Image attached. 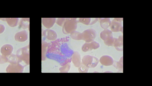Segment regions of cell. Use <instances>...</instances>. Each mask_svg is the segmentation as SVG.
<instances>
[{"mask_svg":"<svg viewBox=\"0 0 152 86\" xmlns=\"http://www.w3.org/2000/svg\"><path fill=\"white\" fill-rule=\"evenodd\" d=\"M69 38L64 37L53 41L48 47L46 57L58 62L62 66L71 62L74 52L69 46Z\"/></svg>","mask_w":152,"mask_h":86,"instance_id":"cell-1","label":"cell"},{"mask_svg":"<svg viewBox=\"0 0 152 86\" xmlns=\"http://www.w3.org/2000/svg\"><path fill=\"white\" fill-rule=\"evenodd\" d=\"M78 23L77 18H67L63 26V33L68 34L75 31L77 28Z\"/></svg>","mask_w":152,"mask_h":86,"instance_id":"cell-2","label":"cell"},{"mask_svg":"<svg viewBox=\"0 0 152 86\" xmlns=\"http://www.w3.org/2000/svg\"><path fill=\"white\" fill-rule=\"evenodd\" d=\"M29 45L20 48L17 51V56L19 60L24 61L28 65L29 64Z\"/></svg>","mask_w":152,"mask_h":86,"instance_id":"cell-3","label":"cell"},{"mask_svg":"<svg viewBox=\"0 0 152 86\" xmlns=\"http://www.w3.org/2000/svg\"><path fill=\"white\" fill-rule=\"evenodd\" d=\"M99 62L98 59L90 55H86L83 58L82 63L88 68H94L97 66Z\"/></svg>","mask_w":152,"mask_h":86,"instance_id":"cell-4","label":"cell"},{"mask_svg":"<svg viewBox=\"0 0 152 86\" xmlns=\"http://www.w3.org/2000/svg\"><path fill=\"white\" fill-rule=\"evenodd\" d=\"M97 32L95 29H86L82 33V40L86 43L94 41L97 35Z\"/></svg>","mask_w":152,"mask_h":86,"instance_id":"cell-5","label":"cell"},{"mask_svg":"<svg viewBox=\"0 0 152 86\" xmlns=\"http://www.w3.org/2000/svg\"><path fill=\"white\" fill-rule=\"evenodd\" d=\"M123 18H115L111 22L110 28L111 31L114 32H123Z\"/></svg>","mask_w":152,"mask_h":86,"instance_id":"cell-6","label":"cell"},{"mask_svg":"<svg viewBox=\"0 0 152 86\" xmlns=\"http://www.w3.org/2000/svg\"><path fill=\"white\" fill-rule=\"evenodd\" d=\"M100 46L99 44L95 41L90 43H86L82 46V50L85 52H89L93 49H97Z\"/></svg>","mask_w":152,"mask_h":86,"instance_id":"cell-7","label":"cell"},{"mask_svg":"<svg viewBox=\"0 0 152 86\" xmlns=\"http://www.w3.org/2000/svg\"><path fill=\"white\" fill-rule=\"evenodd\" d=\"M43 35L48 39L53 41L56 40L58 37L56 32L50 29L44 30L43 32Z\"/></svg>","mask_w":152,"mask_h":86,"instance_id":"cell-8","label":"cell"},{"mask_svg":"<svg viewBox=\"0 0 152 86\" xmlns=\"http://www.w3.org/2000/svg\"><path fill=\"white\" fill-rule=\"evenodd\" d=\"M16 41L19 42H24L28 39V33L26 30L22 31L16 34L15 36Z\"/></svg>","mask_w":152,"mask_h":86,"instance_id":"cell-9","label":"cell"},{"mask_svg":"<svg viewBox=\"0 0 152 86\" xmlns=\"http://www.w3.org/2000/svg\"><path fill=\"white\" fill-rule=\"evenodd\" d=\"M9 69L7 72H21L23 71L24 67L19 64H11L8 67Z\"/></svg>","mask_w":152,"mask_h":86,"instance_id":"cell-10","label":"cell"},{"mask_svg":"<svg viewBox=\"0 0 152 86\" xmlns=\"http://www.w3.org/2000/svg\"><path fill=\"white\" fill-rule=\"evenodd\" d=\"M72 61L76 67H79L82 64L81 56L78 52H74L72 56Z\"/></svg>","mask_w":152,"mask_h":86,"instance_id":"cell-11","label":"cell"},{"mask_svg":"<svg viewBox=\"0 0 152 86\" xmlns=\"http://www.w3.org/2000/svg\"><path fill=\"white\" fill-rule=\"evenodd\" d=\"M100 62L103 65L109 66L114 64V60L112 57L108 56H102L100 59Z\"/></svg>","mask_w":152,"mask_h":86,"instance_id":"cell-12","label":"cell"},{"mask_svg":"<svg viewBox=\"0 0 152 86\" xmlns=\"http://www.w3.org/2000/svg\"><path fill=\"white\" fill-rule=\"evenodd\" d=\"M78 22L82 23L86 25H93L98 21L99 18H79Z\"/></svg>","mask_w":152,"mask_h":86,"instance_id":"cell-13","label":"cell"},{"mask_svg":"<svg viewBox=\"0 0 152 86\" xmlns=\"http://www.w3.org/2000/svg\"><path fill=\"white\" fill-rule=\"evenodd\" d=\"M114 47L117 50L122 51L123 50V36H119L118 38H115Z\"/></svg>","mask_w":152,"mask_h":86,"instance_id":"cell-14","label":"cell"},{"mask_svg":"<svg viewBox=\"0 0 152 86\" xmlns=\"http://www.w3.org/2000/svg\"><path fill=\"white\" fill-rule=\"evenodd\" d=\"M56 21V18H42V24L45 27L50 29L55 24Z\"/></svg>","mask_w":152,"mask_h":86,"instance_id":"cell-15","label":"cell"},{"mask_svg":"<svg viewBox=\"0 0 152 86\" xmlns=\"http://www.w3.org/2000/svg\"><path fill=\"white\" fill-rule=\"evenodd\" d=\"M100 36L104 41H105L111 37H113L112 32L107 29H104L101 32L100 34Z\"/></svg>","mask_w":152,"mask_h":86,"instance_id":"cell-16","label":"cell"},{"mask_svg":"<svg viewBox=\"0 0 152 86\" xmlns=\"http://www.w3.org/2000/svg\"><path fill=\"white\" fill-rule=\"evenodd\" d=\"M100 26L104 29H107L110 26L111 21L110 18L100 19Z\"/></svg>","mask_w":152,"mask_h":86,"instance_id":"cell-17","label":"cell"},{"mask_svg":"<svg viewBox=\"0 0 152 86\" xmlns=\"http://www.w3.org/2000/svg\"><path fill=\"white\" fill-rule=\"evenodd\" d=\"M3 53L5 56H9L13 52V48L12 45L9 44H6L2 47V49Z\"/></svg>","mask_w":152,"mask_h":86,"instance_id":"cell-18","label":"cell"},{"mask_svg":"<svg viewBox=\"0 0 152 86\" xmlns=\"http://www.w3.org/2000/svg\"><path fill=\"white\" fill-rule=\"evenodd\" d=\"M70 37L73 39L80 41L82 40V33L75 31L70 34Z\"/></svg>","mask_w":152,"mask_h":86,"instance_id":"cell-19","label":"cell"},{"mask_svg":"<svg viewBox=\"0 0 152 86\" xmlns=\"http://www.w3.org/2000/svg\"><path fill=\"white\" fill-rule=\"evenodd\" d=\"M6 19L8 24L11 27L17 26L19 21L18 18H7Z\"/></svg>","mask_w":152,"mask_h":86,"instance_id":"cell-20","label":"cell"},{"mask_svg":"<svg viewBox=\"0 0 152 86\" xmlns=\"http://www.w3.org/2000/svg\"><path fill=\"white\" fill-rule=\"evenodd\" d=\"M29 24V19L23 18L22 19L20 22V25L23 29H26L27 27L28 26Z\"/></svg>","mask_w":152,"mask_h":86,"instance_id":"cell-21","label":"cell"},{"mask_svg":"<svg viewBox=\"0 0 152 86\" xmlns=\"http://www.w3.org/2000/svg\"><path fill=\"white\" fill-rule=\"evenodd\" d=\"M70 67H71V64L70 63H68L60 68L59 70L61 72H67L70 70Z\"/></svg>","mask_w":152,"mask_h":86,"instance_id":"cell-22","label":"cell"},{"mask_svg":"<svg viewBox=\"0 0 152 86\" xmlns=\"http://www.w3.org/2000/svg\"><path fill=\"white\" fill-rule=\"evenodd\" d=\"M115 38L113 37H111L108 39L104 41V44L108 46H114V43H115Z\"/></svg>","mask_w":152,"mask_h":86,"instance_id":"cell-23","label":"cell"},{"mask_svg":"<svg viewBox=\"0 0 152 86\" xmlns=\"http://www.w3.org/2000/svg\"><path fill=\"white\" fill-rule=\"evenodd\" d=\"M78 70L79 72H87L89 70V68L82 64L78 67Z\"/></svg>","mask_w":152,"mask_h":86,"instance_id":"cell-24","label":"cell"},{"mask_svg":"<svg viewBox=\"0 0 152 86\" xmlns=\"http://www.w3.org/2000/svg\"><path fill=\"white\" fill-rule=\"evenodd\" d=\"M67 18H58L57 20L56 24L59 26L63 27L65 22L66 21Z\"/></svg>","mask_w":152,"mask_h":86,"instance_id":"cell-25","label":"cell"},{"mask_svg":"<svg viewBox=\"0 0 152 86\" xmlns=\"http://www.w3.org/2000/svg\"><path fill=\"white\" fill-rule=\"evenodd\" d=\"M115 67L119 69H122L123 68V61L122 62H117L116 65L115 66Z\"/></svg>","mask_w":152,"mask_h":86,"instance_id":"cell-26","label":"cell"},{"mask_svg":"<svg viewBox=\"0 0 152 86\" xmlns=\"http://www.w3.org/2000/svg\"><path fill=\"white\" fill-rule=\"evenodd\" d=\"M5 27L3 25L0 24V33H3L5 30Z\"/></svg>","mask_w":152,"mask_h":86,"instance_id":"cell-27","label":"cell"}]
</instances>
